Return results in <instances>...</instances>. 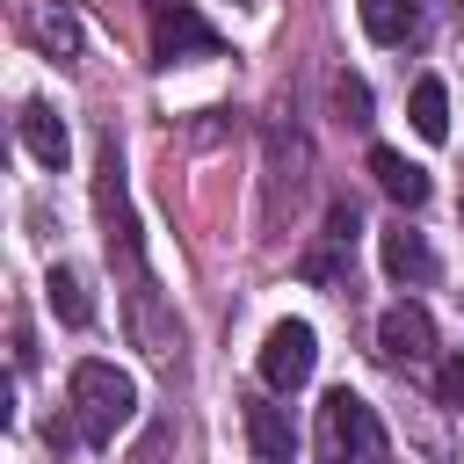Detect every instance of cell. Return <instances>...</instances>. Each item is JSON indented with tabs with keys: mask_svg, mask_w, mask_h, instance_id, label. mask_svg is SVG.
<instances>
[{
	"mask_svg": "<svg viewBox=\"0 0 464 464\" xmlns=\"http://www.w3.org/2000/svg\"><path fill=\"white\" fill-rule=\"evenodd\" d=\"M312 457H319V464H370V457H384V420H377V406H370L362 392L334 384V392L319 399Z\"/></svg>",
	"mask_w": 464,
	"mask_h": 464,
	"instance_id": "obj_1",
	"label": "cell"
},
{
	"mask_svg": "<svg viewBox=\"0 0 464 464\" xmlns=\"http://www.w3.org/2000/svg\"><path fill=\"white\" fill-rule=\"evenodd\" d=\"M65 406H72V428H80L87 442H116V428L138 413V384H130L116 362H72Z\"/></svg>",
	"mask_w": 464,
	"mask_h": 464,
	"instance_id": "obj_2",
	"label": "cell"
},
{
	"mask_svg": "<svg viewBox=\"0 0 464 464\" xmlns=\"http://www.w3.org/2000/svg\"><path fill=\"white\" fill-rule=\"evenodd\" d=\"M94 218H102L109 261H123V268H130V283H138V276H145V254H138V218H130V196H123L116 138H102V160H94Z\"/></svg>",
	"mask_w": 464,
	"mask_h": 464,
	"instance_id": "obj_3",
	"label": "cell"
},
{
	"mask_svg": "<svg viewBox=\"0 0 464 464\" xmlns=\"http://www.w3.org/2000/svg\"><path fill=\"white\" fill-rule=\"evenodd\" d=\"M145 29H152V58H160V65L225 51V36L196 14V0H145Z\"/></svg>",
	"mask_w": 464,
	"mask_h": 464,
	"instance_id": "obj_4",
	"label": "cell"
},
{
	"mask_svg": "<svg viewBox=\"0 0 464 464\" xmlns=\"http://www.w3.org/2000/svg\"><path fill=\"white\" fill-rule=\"evenodd\" d=\"M312 362H319V334L304 319H276L261 334V384L268 392H297L312 377Z\"/></svg>",
	"mask_w": 464,
	"mask_h": 464,
	"instance_id": "obj_5",
	"label": "cell"
},
{
	"mask_svg": "<svg viewBox=\"0 0 464 464\" xmlns=\"http://www.w3.org/2000/svg\"><path fill=\"white\" fill-rule=\"evenodd\" d=\"M377 355L399 362V370H420V362L435 355V319H428L420 304H392V312L377 319Z\"/></svg>",
	"mask_w": 464,
	"mask_h": 464,
	"instance_id": "obj_6",
	"label": "cell"
},
{
	"mask_svg": "<svg viewBox=\"0 0 464 464\" xmlns=\"http://www.w3.org/2000/svg\"><path fill=\"white\" fill-rule=\"evenodd\" d=\"M130 334H138V348H145L152 362H167V355L181 348V326H174V312L160 304L152 276H138V283H130Z\"/></svg>",
	"mask_w": 464,
	"mask_h": 464,
	"instance_id": "obj_7",
	"label": "cell"
},
{
	"mask_svg": "<svg viewBox=\"0 0 464 464\" xmlns=\"http://www.w3.org/2000/svg\"><path fill=\"white\" fill-rule=\"evenodd\" d=\"M22 29H29V44L44 51V58H80V22H72V7L65 0H22Z\"/></svg>",
	"mask_w": 464,
	"mask_h": 464,
	"instance_id": "obj_8",
	"label": "cell"
},
{
	"mask_svg": "<svg viewBox=\"0 0 464 464\" xmlns=\"http://www.w3.org/2000/svg\"><path fill=\"white\" fill-rule=\"evenodd\" d=\"M377 261H384L392 283H428V276H435V254H428V239H420L406 218L377 232Z\"/></svg>",
	"mask_w": 464,
	"mask_h": 464,
	"instance_id": "obj_9",
	"label": "cell"
},
{
	"mask_svg": "<svg viewBox=\"0 0 464 464\" xmlns=\"http://www.w3.org/2000/svg\"><path fill=\"white\" fill-rule=\"evenodd\" d=\"M14 130H22V145H29V160H36V167H51V174L65 167L72 138H65V123H58V109H51V102H22Z\"/></svg>",
	"mask_w": 464,
	"mask_h": 464,
	"instance_id": "obj_10",
	"label": "cell"
},
{
	"mask_svg": "<svg viewBox=\"0 0 464 464\" xmlns=\"http://www.w3.org/2000/svg\"><path fill=\"white\" fill-rule=\"evenodd\" d=\"M246 442H254L261 464H290V450H297L290 406H276V399H246Z\"/></svg>",
	"mask_w": 464,
	"mask_h": 464,
	"instance_id": "obj_11",
	"label": "cell"
},
{
	"mask_svg": "<svg viewBox=\"0 0 464 464\" xmlns=\"http://www.w3.org/2000/svg\"><path fill=\"white\" fill-rule=\"evenodd\" d=\"M370 174H377V188H384L399 210H420V203H428V174H420L406 152H392V145H370Z\"/></svg>",
	"mask_w": 464,
	"mask_h": 464,
	"instance_id": "obj_12",
	"label": "cell"
},
{
	"mask_svg": "<svg viewBox=\"0 0 464 464\" xmlns=\"http://www.w3.org/2000/svg\"><path fill=\"white\" fill-rule=\"evenodd\" d=\"M370 44H413L420 36V0H355Z\"/></svg>",
	"mask_w": 464,
	"mask_h": 464,
	"instance_id": "obj_13",
	"label": "cell"
},
{
	"mask_svg": "<svg viewBox=\"0 0 464 464\" xmlns=\"http://www.w3.org/2000/svg\"><path fill=\"white\" fill-rule=\"evenodd\" d=\"M44 304H51L65 326H94V297H87V276H80V268H65V261L44 276Z\"/></svg>",
	"mask_w": 464,
	"mask_h": 464,
	"instance_id": "obj_14",
	"label": "cell"
},
{
	"mask_svg": "<svg viewBox=\"0 0 464 464\" xmlns=\"http://www.w3.org/2000/svg\"><path fill=\"white\" fill-rule=\"evenodd\" d=\"M406 109H413V130H420L428 145L450 138V87H442V80H413V102H406Z\"/></svg>",
	"mask_w": 464,
	"mask_h": 464,
	"instance_id": "obj_15",
	"label": "cell"
},
{
	"mask_svg": "<svg viewBox=\"0 0 464 464\" xmlns=\"http://www.w3.org/2000/svg\"><path fill=\"white\" fill-rule=\"evenodd\" d=\"M334 102H341V116H348V123H370V87H362L355 72H341V80H334Z\"/></svg>",
	"mask_w": 464,
	"mask_h": 464,
	"instance_id": "obj_16",
	"label": "cell"
},
{
	"mask_svg": "<svg viewBox=\"0 0 464 464\" xmlns=\"http://www.w3.org/2000/svg\"><path fill=\"white\" fill-rule=\"evenodd\" d=\"M435 392H442V406H457V413H464V355H450V362L435 370Z\"/></svg>",
	"mask_w": 464,
	"mask_h": 464,
	"instance_id": "obj_17",
	"label": "cell"
}]
</instances>
